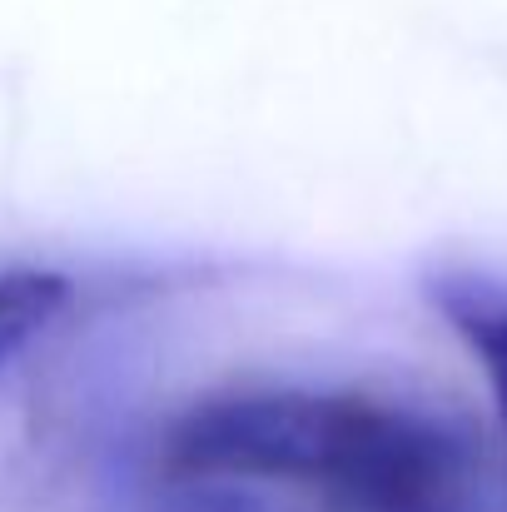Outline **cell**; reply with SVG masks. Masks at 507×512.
<instances>
[{"label":"cell","instance_id":"1","mask_svg":"<svg viewBox=\"0 0 507 512\" xmlns=\"http://www.w3.org/2000/svg\"><path fill=\"white\" fill-rule=\"evenodd\" d=\"M184 483L274 488L314 512H493L468 423L363 388H239L194 403L165 438Z\"/></svg>","mask_w":507,"mask_h":512},{"label":"cell","instance_id":"2","mask_svg":"<svg viewBox=\"0 0 507 512\" xmlns=\"http://www.w3.org/2000/svg\"><path fill=\"white\" fill-rule=\"evenodd\" d=\"M428 299L478 358L493 388V408H498L507 448V279L483 274V269H438L428 279Z\"/></svg>","mask_w":507,"mask_h":512},{"label":"cell","instance_id":"3","mask_svg":"<svg viewBox=\"0 0 507 512\" xmlns=\"http://www.w3.org/2000/svg\"><path fill=\"white\" fill-rule=\"evenodd\" d=\"M65 304H70V284L60 274H40V269L0 274V368L40 339L65 314Z\"/></svg>","mask_w":507,"mask_h":512}]
</instances>
